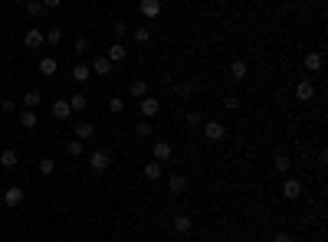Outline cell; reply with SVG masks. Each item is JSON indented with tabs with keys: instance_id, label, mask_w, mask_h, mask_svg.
Instances as JSON below:
<instances>
[{
	"instance_id": "cell-1",
	"label": "cell",
	"mask_w": 328,
	"mask_h": 242,
	"mask_svg": "<svg viewBox=\"0 0 328 242\" xmlns=\"http://www.w3.org/2000/svg\"><path fill=\"white\" fill-rule=\"evenodd\" d=\"M89 167H92L95 173H105L112 167V154L105 148H99V151H92V154H89Z\"/></svg>"
},
{
	"instance_id": "cell-15",
	"label": "cell",
	"mask_w": 328,
	"mask_h": 242,
	"mask_svg": "<svg viewBox=\"0 0 328 242\" xmlns=\"http://www.w3.org/2000/svg\"><path fill=\"white\" fill-rule=\"evenodd\" d=\"M53 118H56V121H69V118H72V108H69V102H66V98L53 102Z\"/></svg>"
},
{
	"instance_id": "cell-23",
	"label": "cell",
	"mask_w": 328,
	"mask_h": 242,
	"mask_svg": "<svg viewBox=\"0 0 328 242\" xmlns=\"http://www.w3.org/2000/svg\"><path fill=\"white\" fill-rule=\"evenodd\" d=\"M66 154H69V157H82V154H86V144H82L79 138L66 141Z\"/></svg>"
},
{
	"instance_id": "cell-30",
	"label": "cell",
	"mask_w": 328,
	"mask_h": 242,
	"mask_svg": "<svg viewBox=\"0 0 328 242\" xmlns=\"http://www.w3.org/2000/svg\"><path fill=\"white\" fill-rule=\"evenodd\" d=\"M184 125H187V128H200L203 115H200V111H184Z\"/></svg>"
},
{
	"instance_id": "cell-42",
	"label": "cell",
	"mask_w": 328,
	"mask_h": 242,
	"mask_svg": "<svg viewBox=\"0 0 328 242\" xmlns=\"http://www.w3.org/2000/svg\"><path fill=\"white\" fill-rule=\"evenodd\" d=\"M13 3H26V0H13Z\"/></svg>"
},
{
	"instance_id": "cell-25",
	"label": "cell",
	"mask_w": 328,
	"mask_h": 242,
	"mask_svg": "<svg viewBox=\"0 0 328 242\" xmlns=\"http://www.w3.org/2000/svg\"><path fill=\"white\" fill-rule=\"evenodd\" d=\"M273 167H276V170H279V173H289V167H292L289 154H282V151H279V154L273 157Z\"/></svg>"
},
{
	"instance_id": "cell-43",
	"label": "cell",
	"mask_w": 328,
	"mask_h": 242,
	"mask_svg": "<svg viewBox=\"0 0 328 242\" xmlns=\"http://www.w3.org/2000/svg\"><path fill=\"white\" fill-rule=\"evenodd\" d=\"M0 210H3V203H0Z\"/></svg>"
},
{
	"instance_id": "cell-31",
	"label": "cell",
	"mask_w": 328,
	"mask_h": 242,
	"mask_svg": "<svg viewBox=\"0 0 328 242\" xmlns=\"http://www.w3.org/2000/svg\"><path fill=\"white\" fill-rule=\"evenodd\" d=\"M36 167H39V173H46V177H49V173L56 170V157H49V154H46V157H39V164H36Z\"/></svg>"
},
{
	"instance_id": "cell-20",
	"label": "cell",
	"mask_w": 328,
	"mask_h": 242,
	"mask_svg": "<svg viewBox=\"0 0 328 242\" xmlns=\"http://www.w3.org/2000/svg\"><path fill=\"white\" fill-rule=\"evenodd\" d=\"M66 102H69V108H72V111H86V105H89V95H86V92H76L72 98H66Z\"/></svg>"
},
{
	"instance_id": "cell-12",
	"label": "cell",
	"mask_w": 328,
	"mask_h": 242,
	"mask_svg": "<svg viewBox=\"0 0 328 242\" xmlns=\"http://www.w3.org/2000/svg\"><path fill=\"white\" fill-rule=\"evenodd\" d=\"M187 187H190V180L184 177V173H171V177H167V190H171V193H184Z\"/></svg>"
},
{
	"instance_id": "cell-8",
	"label": "cell",
	"mask_w": 328,
	"mask_h": 242,
	"mask_svg": "<svg viewBox=\"0 0 328 242\" xmlns=\"http://www.w3.org/2000/svg\"><path fill=\"white\" fill-rule=\"evenodd\" d=\"M174 233H177V236H190V233H194V219H190L187 213H177V216H174Z\"/></svg>"
},
{
	"instance_id": "cell-5",
	"label": "cell",
	"mask_w": 328,
	"mask_h": 242,
	"mask_svg": "<svg viewBox=\"0 0 328 242\" xmlns=\"http://www.w3.org/2000/svg\"><path fill=\"white\" fill-rule=\"evenodd\" d=\"M0 203L10 206V210H16V206L23 203V190H20V187H7V190H3V196H0Z\"/></svg>"
},
{
	"instance_id": "cell-21",
	"label": "cell",
	"mask_w": 328,
	"mask_h": 242,
	"mask_svg": "<svg viewBox=\"0 0 328 242\" xmlns=\"http://www.w3.org/2000/svg\"><path fill=\"white\" fill-rule=\"evenodd\" d=\"M302 66H305L309 72H319V69H322V53H305Z\"/></svg>"
},
{
	"instance_id": "cell-13",
	"label": "cell",
	"mask_w": 328,
	"mask_h": 242,
	"mask_svg": "<svg viewBox=\"0 0 328 242\" xmlns=\"http://www.w3.org/2000/svg\"><path fill=\"white\" fill-rule=\"evenodd\" d=\"M296 98H299V102H312V98H315V85L309 82V79H302V82L296 85Z\"/></svg>"
},
{
	"instance_id": "cell-24",
	"label": "cell",
	"mask_w": 328,
	"mask_h": 242,
	"mask_svg": "<svg viewBox=\"0 0 328 242\" xmlns=\"http://www.w3.org/2000/svg\"><path fill=\"white\" fill-rule=\"evenodd\" d=\"M89 76H92V69H89L86 63H76V66H72V79H76V82H89Z\"/></svg>"
},
{
	"instance_id": "cell-6",
	"label": "cell",
	"mask_w": 328,
	"mask_h": 242,
	"mask_svg": "<svg viewBox=\"0 0 328 242\" xmlns=\"http://www.w3.org/2000/svg\"><path fill=\"white\" fill-rule=\"evenodd\" d=\"M282 196H286V200H299V196H302V180L286 177L282 180Z\"/></svg>"
},
{
	"instance_id": "cell-14",
	"label": "cell",
	"mask_w": 328,
	"mask_h": 242,
	"mask_svg": "<svg viewBox=\"0 0 328 242\" xmlns=\"http://www.w3.org/2000/svg\"><path fill=\"white\" fill-rule=\"evenodd\" d=\"M128 95H132V98H138V102H141L145 95H151V85H148V82H145V79H135L132 85H128Z\"/></svg>"
},
{
	"instance_id": "cell-7",
	"label": "cell",
	"mask_w": 328,
	"mask_h": 242,
	"mask_svg": "<svg viewBox=\"0 0 328 242\" xmlns=\"http://www.w3.org/2000/svg\"><path fill=\"white\" fill-rule=\"evenodd\" d=\"M138 13L145 16V20L161 16V0H138Z\"/></svg>"
},
{
	"instance_id": "cell-26",
	"label": "cell",
	"mask_w": 328,
	"mask_h": 242,
	"mask_svg": "<svg viewBox=\"0 0 328 242\" xmlns=\"http://www.w3.org/2000/svg\"><path fill=\"white\" fill-rule=\"evenodd\" d=\"M20 125H23L26 131H30V128H36V125H39L36 111H33V108H23V115H20Z\"/></svg>"
},
{
	"instance_id": "cell-40",
	"label": "cell",
	"mask_w": 328,
	"mask_h": 242,
	"mask_svg": "<svg viewBox=\"0 0 328 242\" xmlns=\"http://www.w3.org/2000/svg\"><path fill=\"white\" fill-rule=\"evenodd\" d=\"M273 242H292V236H289V233H276Z\"/></svg>"
},
{
	"instance_id": "cell-28",
	"label": "cell",
	"mask_w": 328,
	"mask_h": 242,
	"mask_svg": "<svg viewBox=\"0 0 328 242\" xmlns=\"http://www.w3.org/2000/svg\"><path fill=\"white\" fill-rule=\"evenodd\" d=\"M151 125H155V121H148V118L135 121V134H138V138H151Z\"/></svg>"
},
{
	"instance_id": "cell-37",
	"label": "cell",
	"mask_w": 328,
	"mask_h": 242,
	"mask_svg": "<svg viewBox=\"0 0 328 242\" xmlns=\"http://www.w3.org/2000/svg\"><path fill=\"white\" fill-rule=\"evenodd\" d=\"M0 111H3V115L16 111V102H13V98H3V102H0Z\"/></svg>"
},
{
	"instance_id": "cell-36",
	"label": "cell",
	"mask_w": 328,
	"mask_h": 242,
	"mask_svg": "<svg viewBox=\"0 0 328 242\" xmlns=\"http://www.w3.org/2000/svg\"><path fill=\"white\" fill-rule=\"evenodd\" d=\"M112 33H115V39L128 36V26H125V20H115V26H112Z\"/></svg>"
},
{
	"instance_id": "cell-19",
	"label": "cell",
	"mask_w": 328,
	"mask_h": 242,
	"mask_svg": "<svg viewBox=\"0 0 328 242\" xmlns=\"http://www.w3.org/2000/svg\"><path fill=\"white\" fill-rule=\"evenodd\" d=\"M36 69H39V76H56V69H59V66H56V59H53V56H43Z\"/></svg>"
},
{
	"instance_id": "cell-32",
	"label": "cell",
	"mask_w": 328,
	"mask_h": 242,
	"mask_svg": "<svg viewBox=\"0 0 328 242\" xmlns=\"http://www.w3.org/2000/svg\"><path fill=\"white\" fill-rule=\"evenodd\" d=\"M132 36H135V43H141V46H148V43H151V30H148V26H138Z\"/></svg>"
},
{
	"instance_id": "cell-39",
	"label": "cell",
	"mask_w": 328,
	"mask_h": 242,
	"mask_svg": "<svg viewBox=\"0 0 328 242\" xmlns=\"http://www.w3.org/2000/svg\"><path fill=\"white\" fill-rule=\"evenodd\" d=\"M86 49H89V39L79 36V39H76V53H86Z\"/></svg>"
},
{
	"instance_id": "cell-27",
	"label": "cell",
	"mask_w": 328,
	"mask_h": 242,
	"mask_svg": "<svg viewBox=\"0 0 328 242\" xmlns=\"http://www.w3.org/2000/svg\"><path fill=\"white\" fill-rule=\"evenodd\" d=\"M194 95V82H177L174 85V98H190Z\"/></svg>"
},
{
	"instance_id": "cell-29",
	"label": "cell",
	"mask_w": 328,
	"mask_h": 242,
	"mask_svg": "<svg viewBox=\"0 0 328 242\" xmlns=\"http://www.w3.org/2000/svg\"><path fill=\"white\" fill-rule=\"evenodd\" d=\"M39 102H43V92H36V88H30V92L23 95V105H26V108H36Z\"/></svg>"
},
{
	"instance_id": "cell-3",
	"label": "cell",
	"mask_w": 328,
	"mask_h": 242,
	"mask_svg": "<svg viewBox=\"0 0 328 242\" xmlns=\"http://www.w3.org/2000/svg\"><path fill=\"white\" fill-rule=\"evenodd\" d=\"M158 115H161V102H158L155 95H145V98H141V118H148V121H155Z\"/></svg>"
},
{
	"instance_id": "cell-16",
	"label": "cell",
	"mask_w": 328,
	"mask_h": 242,
	"mask_svg": "<svg viewBox=\"0 0 328 242\" xmlns=\"http://www.w3.org/2000/svg\"><path fill=\"white\" fill-rule=\"evenodd\" d=\"M161 177H164V167L158 164V161H148V164H145V180H148V183H158Z\"/></svg>"
},
{
	"instance_id": "cell-11",
	"label": "cell",
	"mask_w": 328,
	"mask_h": 242,
	"mask_svg": "<svg viewBox=\"0 0 328 242\" xmlns=\"http://www.w3.org/2000/svg\"><path fill=\"white\" fill-rule=\"evenodd\" d=\"M23 43H26V49H43L46 46V36H43V30H26Z\"/></svg>"
},
{
	"instance_id": "cell-4",
	"label": "cell",
	"mask_w": 328,
	"mask_h": 242,
	"mask_svg": "<svg viewBox=\"0 0 328 242\" xmlns=\"http://www.w3.org/2000/svg\"><path fill=\"white\" fill-rule=\"evenodd\" d=\"M203 138L207 141H223V134H227V125L223 121H203Z\"/></svg>"
},
{
	"instance_id": "cell-41",
	"label": "cell",
	"mask_w": 328,
	"mask_h": 242,
	"mask_svg": "<svg viewBox=\"0 0 328 242\" xmlns=\"http://www.w3.org/2000/svg\"><path fill=\"white\" fill-rule=\"evenodd\" d=\"M59 3H63V0H43V10H56Z\"/></svg>"
},
{
	"instance_id": "cell-10",
	"label": "cell",
	"mask_w": 328,
	"mask_h": 242,
	"mask_svg": "<svg viewBox=\"0 0 328 242\" xmlns=\"http://www.w3.org/2000/svg\"><path fill=\"white\" fill-rule=\"evenodd\" d=\"M16 164H20V151H16V148L0 151V167H3V170H13Z\"/></svg>"
},
{
	"instance_id": "cell-18",
	"label": "cell",
	"mask_w": 328,
	"mask_h": 242,
	"mask_svg": "<svg viewBox=\"0 0 328 242\" xmlns=\"http://www.w3.org/2000/svg\"><path fill=\"white\" fill-rule=\"evenodd\" d=\"M105 56H109V59H112V66H115V63H122V59L128 56V49H125V43H112Z\"/></svg>"
},
{
	"instance_id": "cell-33",
	"label": "cell",
	"mask_w": 328,
	"mask_h": 242,
	"mask_svg": "<svg viewBox=\"0 0 328 242\" xmlns=\"http://www.w3.org/2000/svg\"><path fill=\"white\" fill-rule=\"evenodd\" d=\"M109 111H112V115H122V111H125V98H122V95H112V98H109Z\"/></svg>"
},
{
	"instance_id": "cell-38",
	"label": "cell",
	"mask_w": 328,
	"mask_h": 242,
	"mask_svg": "<svg viewBox=\"0 0 328 242\" xmlns=\"http://www.w3.org/2000/svg\"><path fill=\"white\" fill-rule=\"evenodd\" d=\"M223 105H227L230 111H233V108H240V95H227V98H223Z\"/></svg>"
},
{
	"instance_id": "cell-35",
	"label": "cell",
	"mask_w": 328,
	"mask_h": 242,
	"mask_svg": "<svg viewBox=\"0 0 328 242\" xmlns=\"http://www.w3.org/2000/svg\"><path fill=\"white\" fill-rule=\"evenodd\" d=\"M26 13H30V16L46 13V10H43V0H26Z\"/></svg>"
},
{
	"instance_id": "cell-34",
	"label": "cell",
	"mask_w": 328,
	"mask_h": 242,
	"mask_svg": "<svg viewBox=\"0 0 328 242\" xmlns=\"http://www.w3.org/2000/svg\"><path fill=\"white\" fill-rule=\"evenodd\" d=\"M43 36H46V43H49V46H56V43L63 39V30H59V26H49V30L43 33Z\"/></svg>"
},
{
	"instance_id": "cell-9",
	"label": "cell",
	"mask_w": 328,
	"mask_h": 242,
	"mask_svg": "<svg viewBox=\"0 0 328 242\" xmlns=\"http://www.w3.org/2000/svg\"><path fill=\"white\" fill-rule=\"evenodd\" d=\"M89 69H92L95 76H112V59H109V56H99V53H95Z\"/></svg>"
},
{
	"instance_id": "cell-22",
	"label": "cell",
	"mask_w": 328,
	"mask_h": 242,
	"mask_svg": "<svg viewBox=\"0 0 328 242\" xmlns=\"http://www.w3.org/2000/svg\"><path fill=\"white\" fill-rule=\"evenodd\" d=\"M246 72H250V66L243 63V59H233V63H230V76H233L236 82H240V79H246Z\"/></svg>"
},
{
	"instance_id": "cell-2",
	"label": "cell",
	"mask_w": 328,
	"mask_h": 242,
	"mask_svg": "<svg viewBox=\"0 0 328 242\" xmlns=\"http://www.w3.org/2000/svg\"><path fill=\"white\" fill-rule=\"evenodd\" d=\"M174 157V144L171 141H155V148H151V161L164 164V161H171Z\"/></svg>"
},
{
	"instance_id": "cell-17",
	"label": "cell",
	"mask_w": 328,
	"mask_h": 242,
	"mask_svg": "<svg viewBox=\"0 0 328 242\" xmlns=\"http://www.w3.org/2000/svg\"><path fill=\"white\" fill-rule=\"evenodd\" d=\"M92 131H95V125H92V121H76V125H72V138H79V141L92 138Z\"/></svg>"
}]
</instances>
